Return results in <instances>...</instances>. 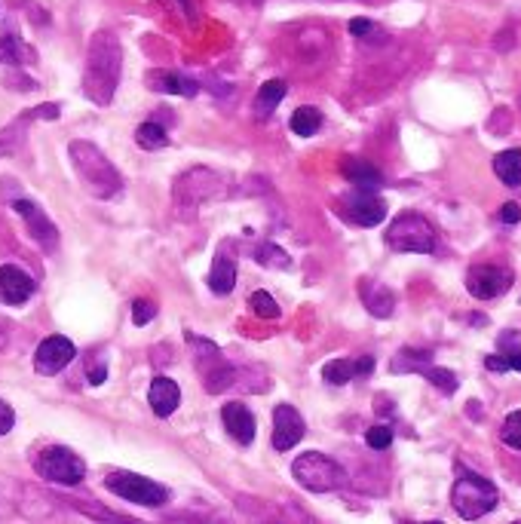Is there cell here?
<instances>
[{
    "mask_svg": "<svg viewBox=\"0 0 521 524\" xmlns=\"http://www.w3.org/2000/svg\"><path fill=\"white\" fill-rule=\"evenodd\" d=\"M120 68H123V50H120L117 34L99 31L89 40V53H86V71H83L86 99L102 108L111 105L117 83H120Z\"/></svg>",
    "mask_w": 521,
    "mask_h": 524,
    "instance_id": "6da1fadb",
    "label": "cell"
},
{
    "mask_svg": "<svg viewBox=\"0 0 521 524\" xmlns=\"http://www.w3.org/2000/svg\"><path fill=\"white\" fill-rule=\"evenodd\" d=\"M68 157H71V166H74L80 184L96 200H111L123 190L120 172L114 169V163L96 145H92V141H71Z\"/></svg>",
    "mask_w": 521,
    "mask_h": 524,
    "instance_id": "7a4b0ae2",
    "label": "cell"
},
{
    "mask_svg": "<svg viewBox=\"0 0 521 524\" xmlns=\"http://www.w3.org/2000/svg\"><path fill=\"white\" fill-rule=\"evenodd\" d=\"M224 194H227V178L224 175H218L215 169H206V166L187 169L184 175L175 178V187H172L175 215L178 218H194L203 203H212Z\"/></svg>",
    "mask_w": 521,
    "mask_h": 524,
    "instance_id": "3957f363",
    "label": "cell"
},
{
    "mask_svg": "<svg viewBox=\"0 0 521 524\" xmlns=\"http://www.w3.org/2000/svg\"><path fill=\"white\" fill-rule=\"evenodd\" d=\"M497 500H500V494H497L491 479H485V475L472 472V469L457 472V482L451 488V506L460 518H466V521L482 518L497 506Z\"/></svg>",
    "mask_w": 521,
    "mask_h": 524,
    "instance_id": "277c9868",
    "label": "cell"
},
{
    "mask_svg": "<svg viewBox=\"0 0 521 524\" xmlns=\"http://www.w3.org/2000/svg\"><path fill=\"white\" fill-rule=\"evenodd\" d=\"M292 475H295V482L313 494H331V491H338L344 482H347V472L341 463H335L331 457L319 454V451H307L301 454L295 463H292Z\"/></svg>",
    "mask_w": 521,
    "mask_h": 524,
    "instance_id": "5b68a950",
    "label": "cell"
},
{
    "mask_svg": "<svg viewBox=\"0 0 521 524\" xmlns=\"http://www.w3.org/2000/svg\"><path fill=\"white\" fill-rule=\"evenodd\" d=\"M436 227L417 212L399 215L387 230V246L393 252H411V255H433L436 252Z\"/></svg>",
    "mask_w": 521,
    "mask_h": 524,
    "instance_id": "8992f818",
    "label": "cell"
},
{
    "mask_svg": "<svg viewBox=\"0 0 521 524\" xmlns=\"http://www.w3.org/2000/svg\"><path fill=\"white\" fill-rule=\"evenodd\" d=\"M34 469H37L40 479L53 482V485H65V488L80 485L83 475H86V463L71 448H62V445L43 448L34 460Z\"/></svg>",
    "mask_w": 521,
    "mask_h": 524,
    "instance_id": "52a82bcc",
    "label": "cell"
},
{
    "mask_svg": "<svg viewBox=\"0 0 521 524\" xmlns=\"http://www.w3.org/2000/svg\"><path fill=\"white\" fill-rule=\"evenodd\" d=\"M105 488L129 503H138V506H166L169 503V491L151 479H145V475H135V472H111L105 479Z\"/></svg>",
    "mask_w": 521,
    "mask_h": 524,
    "instance_id": "ba28073f",
    "label": "cell"
},
{
    "mask_svg": "<svg viewBox=\"0 0 521 524\" xmlns=\"http://www.w3.org/2000/svg\"><path fill=\"white\" fill-rule=\"evenodd\" d=\"M512 279L515 276L506 267L476 264V267H469V273H466V292L472 298H479V301H491V298H500L503 292H509Z\"/></svg>",
    "mask_w": 521,
    "mask_h": 524,
    "instance_id": "9c48e42d",
    "label": "cell"
},
{
    "mask_svg": "<svg viewBox=\"0 0 521 524\" xmlns=\"http://www.w3.org/2000/svg\"><path fill=\"white\" fill-rule=\"evenodd\" d=\"M341 215L359 227H377L387 218V203L374 190H356V194L341 200Z\"/></svg>",
    "mask_w": 521,
    "mask_h": 524,
    "instance_id": "30bf717a",
    "label": "cell"
},
{
    "mask_svg": "<svg viewBox=\"0 0 521 524\" xmlns=\"http://www.w3.org/2000/svg\"><path fill=\"white\" fill-rule=\"evenodd\" d=\"M13 209H16V215L28 224L31 240H34L43 252H56V246H59V230H56V224H53L50 218H46L43 209H40L37 203H31V200H16Z\"/></svg>",
    "mask_w": 521,
    "mask_h": 524,
    "instance_id": "8fae6325",
    "label": "cell"
},
{
    "mask_svg": "<svg viewBox=\"0 0 521 524\" xmlns=\"http://www.w3.org/2000/svg\"><path fill=\"white\" fill-rule=\"evenodd\" d=\"M77 356V347L62 338V335H53V338H46L40 341L37 353H34V371L37 374H46V377H53L59 371H65Z\"/></svg>",
    "mask_w": 521,
    "mask_h": 524,
    "instance_id": "7c38bea8",
    "label": "cell"
},
{
    "mask_svg": "<svg viewBox=\"0 0 521 524\" xmlns=\"http://www.w3.org/2000/svg\"><path fill=\"white\" fill-rule=\"evenodd\" d=\"M304 433H307L304 417L289 402L276 405V411H273V448L276 451H292L304 439Z\"/></svg>",
    "mask_w": 521,
    "mask_h": 524,
    "instance_id": "4fadbf2b",
    "label": "cell"
},
{
    "mask_svg": "<svg viewBox=\"0 0 521 524\" xmlns=\"http://www.w3.org/2000/svg\"><path fill=\"white\" fill-rule=\"evenodd\" d=\"M328 31L325 28H304L295 34V65H322L325 62V53H328Z\"/></svg>",
    "mask_w": 521,
    "mask_h": 524,
    "instance_id": "5bb4252c",
    "label": "cell"
},
{
    "mask_svg": "<svg viewBox=\"0 0 521 524\" xmlns=\"http://www.w3.org/2000/svg\"><path fill=\"white\" fill-rule=\"evenodd\" d=\"M374 371V356H359V359H331L322 365V377L331 387H344L350 380L368 377Z\"/></svg>",
    "mask_w": 521,
    "mask_h": 524,
    "instance_id": "9a60e30c",
    "label": "cell"
},
{
    "mask_svg": "<svg viewBox=\"0 0 521 524\" xmlns=\"http://www.w3.org/2000/svg\"><path fill=\"white\" fill-rule=\"evenodd\" d=\"M221 420H224V430L240 442V445H252L255 442V414L243 405V402H227L221 408Z\"/></svg>",
    "mask_w": 521,
    "mask_h": 524,
    "instance_id": "2e32d148",
    "label": "cell"
},
{
    "mask_svg": "<svg viewBox=\"0 0 521 524\" xmlns=\"http://www.w3.org/2000/svg\"><path fill=\"white\" fill-rule=\"evenodd\" d=\"M359 298H362L365 310L374 319H390L396 313V295L387 289L381 279H362L359 282Z\"/></svg>",
    "mask_w": 521,
    "mask_h": 524,
    "instance_id": "e0dca14e",
    "label": "cell"
},
{
    "mask_svg": "<svg viewBox=\"0 0 521 524\" xmlns=\"http://www.w3.org/2000/svg\"><path fill=\"white\" fill-rule=\"evenodd\" d=\"M31 295H34V279H31L25 270H19V267H13V264L0 267V301L19 307V304H25Z\"/></svg>",
    "mask_w": 521,
    "mask_h": 524,
    "instance_id": "ac0fdd59",
    "label": "cell"
},
{
    "mask_svg": "<svg viewBox=\"0 0 521 524\" xmlns=\"http://www.w3.org/2000/svg\"><path fill=\"white\" fill-rule=\"evenodd\" d=\"M148 86L154 92H166V95H184V99H194V95L200 92V80L187 77V74H178V71H151L148 77Z\"/></svg>",
    "mask_w": 521,
    "mask_h": 524,
    "instance_id": "d6986e66",
    "label": "cell"
},
{
    "mask_svg": "<svg viewBox=\"0 0 521 524\" xmlns=\"http://www.w3.org/2000/svg\"><path fill=\"white\" fill-rule=\"evenodd\" d=\"M233 285H236V258H233V246L224 243L209 270V289L215 295H230Z\"/></svg>",
    "mask_w": 521,
    "mask_h": 524,
    "instance_id": "ffe728a7",
    "label": "cell"
},
{
    "mask_svg": "<svg viewBox=\"0 0 521 524\" xmlns=\"http://www.w3.org/2000/svg\"><path fill=\"white\" fill-rule=\"evenodd\" d=\"M341 172H344V178L356 187V190H381L384 187V172L377 169V166H371L368 160H359V157H347L344 163H341Z\"/></svg>",
    "mask_w": 521,
    "mask_h": 524,
    "instance_id": "44dd1931",
    "label": "cell"
},
{
    "mask_svg": "<svg viewBox=\"0 0 521 524\" xmlns=\"http://www.w3.org/2000/svg\"><path fill=\"white\" fill-rule=\"evenodd\" d=\"M148 402H151V408H154V414L157 417H169V414H175V408L181 405V390H178V384L172 377H154L151 380V390H148Z\"/></svg>",
    "mask_w": 521,
    "mask_h": 524,
    "instance_id": "7402d4cb",
    "label": "cell"
},
{
    "mask_svg": "<svg viewBox=\"0 0 521 524\" xmlns=\"http://www.w3.org/2000/svg\"><path fill=\"white\" fill-rule=\"evenodd\" d=\"M286 92H289L286 80H279V77L267 80V83L258 89V95H255V117H258V120H267V117L276 111V105H279L282 99H286Z\"/></svg>",
    "mask_w": 521,
    "mask_h": 524,
    "instance_id": "603a6c76",
    "label": "cell"
},
{
    "mask_svg": "<svg viewBox=\"0 0 521 524\" xmlns=\"http://www.w3.org/2000/svg\"><path fill=\"white\" fill-rule=\"evenodd\" d=\"M34 120H37V114H34V108H31L28 114L16 117L10 126L0 129V157H10V154H16V151L22 148L25 132H28V123H34Z\"/></svg>",
    "mask_w": 521,
    "mask_h": 524,
    "instance_id": "cb8c5ba5",
    "label": "cell"
},
{
    "mask_svg": "<svg viewBox=\"0 0 521 524\" xmlns=\"http://www.w3.org/2000/svg\"><path fill=\"white\" fill-rule=\"evenodd\" d=\"M494 172L506 187H521V151L509 148L494 157Z\"/></svg>",
    "mask_w": 521,
    "mask_h": 524,
    "instance_id": "d4e9b609",
    "label": "cell"
},
{
    "mask_svg": "<svg viewBox=\"0 0 521 524\" xmlns=\"http://www.w3.org/2000/svg\"><path fill=\"white\" fill-rule=\"evenodd\" d=\"M485 368L488 371H497V374H503V371H521V347L512 344V338H503L500 341V350L485 359Z\"/></svg>",
    "mask_w": 521,
    "mask_h": 524,
    "instance_id": "484cf974",
    "label": "cell"
},
{
    "mask_svg": "<svg viewBox=\"0 0 521 524\" xmlns=\"http://www.w3.org/2000/svg\"><path fill=\"white\" fill-rule=\"evenodd\" d=\"M31 59H34V53L16 34H10V31L0 34V65H28Z\"/></svg>",
    "mask_w": 521,
    "mask_h": 524,
    "instance_id": "4316f807",
    "label": "cell"
},
{
    "mask_svg": "<svg viewBox=\"0 0 521 524\" xmlns=\"http://www.w3.org/2000/svg\"><path fill=\"white\" fill-rule=\"evenodd\" d=\"M135 141H138L141 151H163L169 145V135H166V129L160 123L151 120V123H141L135 129Z\"/></svg>",
    "mask_w": 521,
    "mask_h": 524,
    "instance_id": "83f0119b",
    "label": "cell"
},
{
    "mask_svg": "<svg viewBox=\"0 0 521 524\" xmlns=\"http://www.w3.org/2000/svg\"><path fill=\"white\" fill-rule=\"evenodd\" d=\"M433 362V353L430 350H411V347H405L396 359H393V365H390V371H396V374H417L423 365H430Z\"/></svg>",
    "mask_w": 521,
    "mask_h": 524,
    "instance_id": "f1b7e54d",
    "label": "cell"
},
{
    "mask_svg": "<svg viewBox=\"0 0 521 524\" xmlns=\"http://www.w3.org/2000/svg\"><path fill=\"white\" fill-rule=\"evenodd\" d=\"M289 126H292V132H295V135L310 138V135H316V132H319V126H322V114H319L316 108L304 105V108H298V111L292 114Z\"/></svg>",
    "mask_w": 521,
    "mask_h": 524,
    "instance_id": "f546056e",
    "label": "cell"
},
{
    "mask_svg": "<svg viewBox=\"0 0 521 524\" xmlns=\"http://www.w3.org/2000/svg\"><path fill=\"white\" fill-rule=\"evenodd\" d=\"M417 374H423V377L430 380V384H433L436 390H442L445 396L457 393V387H460V384H457V374H454V371H448V368H439V365H433V362H430V365H423V368H420Z\"/></svg>",
    "mask_w": 521,
    "mask_h": 524,
    "instance_id": "4dcf8cb0",
    "label": "cell"
},
{
    "mask_svg": "<svg viewBox=\"0 0 521 524\" xmlns=\"http://www.w3.org/2000/svg\"><path fill=\"white\" fill-rule=\"evenodd\" d=\"M255 261H258V264H264V267H282V270L292 267L289 255L282 252L276 243H261V246L255 249Z\"/></svg>",
    "mask_w": 521,
    "mask_h": 524,
    "instance_id": "1f68e13d",
    "label": "cell"
},
{
    "mask_svg": "<svg viewBox=\"0 0 521 524\" xmlns=\"http://www.w3.org/2000/svg\"><path fill=\"white\" fill-rule=\"evenodd\" d=\"M500 439H503V445H506V448L521 451V411L506 414V420H503V430H500Z\"/></svg>",
    "mask_w": 521,
    "mask_h": 524,
    "instance_id": "d6a6232c",
    "label": "cell"
},
{
    "mask_svg": "<svg viewBox=\"0 0 521 524\" xmlns=\"http://www.w3.org/2000/svg\"><path fill=\"white\" fill-rule=\"evenodd\" d=\"M249 307H252V313L261 316V319H276V316H279V304H276L273 295H267V292H252V295H249Z\"/></svg>",
    "mask_w": 521,
    "mask_h": 524,
    "instance_id": "836d02e7",
    "label": "cell"
},
{
    "mask_svg": "<svg viewBox=\"0 0 521 524\" xmlns=\"http://www.w3.org/2000/svg\"><path fill=\"white\" fill-rule=\"evenodd\" d=\"M365 445L374 451H387L393 445V430L390 426H371V430L365 433Z\"/></svg>",
    "mask_w": 521,
    "mask_h": 524,
    "instance_id": "e575fe53",
    "label": "cell"
},
{
    "mask_svg": "<svg viewBox=\"0 0 521 524\" xmlns=\"http://www.w3.org/2000/svg\"><path fill=\"white\" fill-rule=\"evenodd\" d=\"M350 34L353 37H359V40H384V31L377 28L371 19H350Z\"/></svg>",
    "mask_w": 521,
    "mask_h": 524,
    "instance_id": "d590c367",
    "label": "cell"
},
{
    "mask_svg": "<svg viewBox=\"0 0 521 524\" xmlns=\"http://www.w3.org/2000/svg\"><path fill=\"white\" fill-rule=\"evenodd\" d=\"M154 316H157V307L151 301H135L132 304V322L135 325H148Z\"/></svg>",
    "mask_w": 521,
    "mask_h": 524,
    "instance_id": "8d00e7d4",
    "label": "cell"
},
{
    "mask_svg": "<svg viewBox=\"0 0 521 524\" xmlns=\"http://www.w3.org/2000/svg\"><path fill=\"white\" fill-rule=\"evenodd\" d=\"M13 426H16V411L0 399V436H7Z\"/></svg>",
    "mask_w": 521,
    "mask_h": 524,
    "instance_id": "74e56055",
    "label": "cell"
},
{
    "mask_svg": "<svg viewBox=\"0 0 521 524\" xmlns=\"http://www.w3.org/2000/svg\"><path fill=\"white\" fill-rule=\"evenodd\" d=\"M500 221H503V224H518V221H521V206H518V203H506V206L500 209Z\"/></svg>",
    "mask_w": 521,
    "mask_h": 524,
    "instance_id": "f35d334b",
    "label": "cell"
},
{
    "mask_svg": "<svg viewBox=\"0 0 521 524\" xmlns=\"http://www.w3.org/2000/svg\"><path fill=\"white\" fill-rule=\"evenodd\" d=\"M184 4V13H187V19H194V7H191V0H181Z\"/></svg>",
    "mask_w": 521,
    "mask_h": 524,
    "instance_id": "ab89813d",
    "label": "cell"
}]
</instances>
